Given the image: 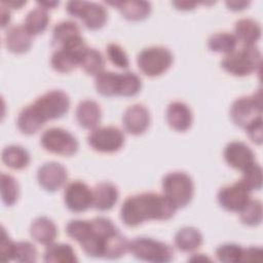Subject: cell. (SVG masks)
<instances>
[{
  "instance_id": "6da1fadb",
  "label": "cell",
  "mask_w": 263,
  "mask_h": 263,
  "mask_svg": "<svg viewBox=\"0 0 263 263\" xmlns=\"http://www.w3.org/2000/svg\"><path fill=\"white\" fill-rule=\"evenodd\" d=\"M177 209L163 194L145 192L128 196L120 209V219L128 227H136L145 221H165L174 217Z\"/></svg>"
},
{
  "instance_id": "7a4b0ae2",
  "label": "cell",
  "mask_w": 263,
  "mask_h": 263,
  "mask_svg": "<svg viewBox=\"0 0 263 263\" xmlns=\"http://www.w3.org/2000/svg\"><path fill=\"white\" fill-rule=\"evenodd\" d=\"M119 231L113 222L105 217L90 221L72 220L66 226L67 234L76 240L90 257H104L109 239Z\"/></svg>"
},
{
  "instance_id": "3957f363",
  "label": "cell",
  "mask_w": 263,
  "mask_h": 263,
  "mask_svg": "<svg viewBox=\"0 0 263 263\" xmlns=\"http://www.w3.org/2000/svg\"><path fill=\"white\" fill-rule=\"evenodd\" d=\"M262 55L254 45H243L235 49L221 61V67L229 74L237 77L251 75L260 70Z\"/></svg>"
},
{
  "instance_id": "277c9868",
  "label": "cell",
  "mask_w": 263,
  "mask_h": 263,
  "mask_svg": "<svg viewBox=\"0 0 263 263\" xmlns=\"http://www.w3.org/2000/svg\"><path fill=\"white\" fill-rule=\"evenodd\" d=\"M161 185L163 195L177 210L186 206L193 197V181L184 172L168 173L163 177Z\"/></svg>"
},
{
  "instance_id": "5b68a950",
  "label": "cell",
  "mask_w": 263,
  "mask_h": 263,
  "mask_svg": "<svg viewBox=\"0 0 263 263\" xmlns=\"http://www.w3.org/2000/svg\"><path fill=\"white\" fill-rule=\"evenodd\" d=\"M129 252L137 259L153 263H166L174 258L171 246L151 237H137L130 241Z\"/></svg>"
},
{
  "instance_id": "8992f818",
  "label": "cell",
  "mask_w": 263,
  "mask_h": 263,
  "mask_svg": "<svg viewBox=\"0 0 263 263\" xmlns=\"http://www.w3.org/2000/svg\"><path fill=\"white\" fill-rule=\"evenodd\" d=\"M173 61L172 52L162 46L144 48L137 58L140 71L148 77H156L163 74L172 66Z\"/></svg>"
},
{
  "instance_id": "52a82bcc",
  "label": "cell",
  "mask_w": 263,
  "mask_h": 263,
  "mask_svg": "<svg viewBox=\"0 0 263 263\" xmlns=\"http://www.w3.org/2000/svg\"><path fill=\"white\" fill-rule=\"evenodd\" d=\"M82 36H78L58 48L51 55V67L60 73H69L80 64L82 54L86 50Z\"/></svg>"
},
{
  "instance_id": "ba28073f",
  "label": "cell",
  "mask_w": 263,
  "mask_h": 263,
  "mask_svg": "<svg viewBox=\"0 0 263 263\" xmlns=\"http://www.w3.org/2000/svg\"><path fill=\"white\" fill-rule=\"evenodd\" d=\"M230 117L234 124L241 128H246L257 118L262 117L261 89L252 96L236 99L231 105Z\"/></svg>"
},
{
  "instance_id": "9c48e42d",
  "label": "cell",
  "mask_w": 263,
  "mask_h": 263,
  "mask_svg": "<svg viewBox=\"0 0 263 263\" xmlns=\"http://www.w3.org/2000/svg\"><path fill=\"white\" fill-rule=\"evenodd\" d=\"M40 144L44 150L62 156L74 155L79 147L76 138L61 127L46 129L40 138Z\"/></svg>"
},
{
  "instance_id": "30bf717a",
  "label": "cell",
  "mask_w": 263,
  "mask_h": 263,
  "mask_svg": "<svg viewBox=\"0 0 263 263\" xmlns=\"http://www.w3.org/2000/svg\"><path fill=\"white\" fill-rule=\"evenodd\" d=\"M67 12L80 18L89 30H99L107 22L106 8L98 3L87 1H69L66 5Z\"/></svg>"
},
{
  "instance_id": "8fae6325",
  "label": "cell",
  "mask_w": 263,
  "mask_h": 263,
  "mask_svg": "<svg viewBox=\"0 0 263 263\" xmlns=\"http://www.w3.org/2000/svg\"><path fill=\"white\" fill-rule=\"evenodd\" d=\"M32 105L46 122L65 115L70 108V99L63 90L54 89L39 97Z\"/></svg>"
},
{
  "instance_id": "7c38bea8",
  "label": "cell",
  "mask_w": 263,
  "mask_h": 263,
  "mask_svg": "<svg viewBox=\"0 0 263 263\" xmlns=\"http://www.w3.org/2000/svg\"><path fill=\"white\" fill-rule=\"evenodd\" d=\"M88 145L101 153H114L124 144V134L116 126L97 127L87 137Z\"/></svg>"
},
{
  "instance_id": "4fadbf2b",
  "label": "cell",
  "mask_w": 263,
  "mask_h": 263,
  "mask_svg": "<svg viewBox=\"0 0 263 263\" xmlns=\"http://www.w3.org/2000/svg\"><path fill=\"white\" fill-rule=\"evenodd\" d=\"M251 190L240 181L222 187L218 192L219 204L228 212L239 213L251 200Z\"/></svg>"
},
{
  "instance_id": "5bb4252c",
  "label": "cell",
  "mask_w": 263,
  "mask_h": 263,
  "mask_svg": "<svg viewBox=\"0 0 263 263\" xmlns=\"http://www.w3.org/2000/svg\"><path fill=\"white\" fill-rule=\"evenodd\" d=\"M64 201L73 213L85 212L92 206V190L82 181H73L64 190Z\"/></svg>"
},
{
  "instance_id": "9a60e30c",
  "label": "cell",
  "mask_w": 263,
  "mask_h": 263,
  "mask_svg": "<svg viewBox=\"0 0 263 263\" xmlns=\"http://www.w3.org/2000/svg\"><path fill=\"white\" fill-rule=\"evenodd\" d=\"M68 178L67 170L59 162H46L38 168L37 181L46 191L54 192L63 187Z\"/></svg>"
},
{
  "instance_id": "2e32d148",
  "label": "cell",
  "mask_w": 263,
  "mask_h": 263,
  "mask_svg": "<svg viewBox=\"0 0 263 263\" xmlns=\"http://www.w3.org/2000/svg\"><path fill=\"white\" fill-rule=\"evenodd\" d=\"M224 158L228 165L241 172L256 162L255 154L252 149L247 144L239 141H233L226 145Z\"/></svg>"
},
{
  "instance_id": "e0dca14e",
  "label": "cell",
  "mask_w": 263,
  "mask_h": 263,
  "mask_svg": "<svg viewBox=\"0 0 263 263\" xmlns=\"http://www.w3.org/2000/svg\"><path fill=\"white\" fill-rule=\"evenodd\" d=\"M122 124L124 129L134 136L142 135L150 124V114L148 109L142 104L129 106L123 113Z\"/></svg>"
},
{
  "instance_id": "ac0fdd59",
  "label": "cell",
  "mask_w": 263,
  "mask_h": 263,
  "mask_svg": "<svg viewBox=\"0 0 263 263\" xmlns=\"http://www.w3.org/2000/svg\"><path fill=\"white\" fill-rule=\"evenodd\" d=\"M193 116L188 105L183 102H173L166 109V121L177 132H186L192 124Z\"/></svg>"
},
{
  "instance_id": "d6986e66",
  "label": "cell",
  "mask_w": 263,
  "mask_h": 263,
  "mask_svg": "<svg viewBox=\"0 0 263 263\" xmlns=\"http://www.w3.org/2000/svg\"><path fill=\"white\" fill-rule=\"evenodd\" d=\"M119 197L117 187L109 182H102L92 189V206L101 212L111 210Z\"/></svg>"
},
{
  "instance_id": "ffe728a7",
  "label": "cell",
  "mask_w": 263,
  "mask_h": 263,
  "mask_svg": "<svg viewBox=\"0 0 263 263\" xmlns=\"http://www.w3.org/2000/svg\"><path fill=\"white\" fill-rule=\"evenodd\" d=\"M76 119L79 125L85 129H95L102 119L100 105L92 100L81 101L76 108Z\"/></svg>"
},
{
  "instance_id": "44dd1931",
  "label": "cell",
  "mask_w": 263,
  "mask_h": 263,
  "mask_svg": "<svg viewBox=\"0 0 263 263\" xmlns=\"http://www.w3.org/2000/svg\"><path fill=\"white\" fill-rule=\"evenodd\" d=\"M5 46L10 52L25 53L32 46V35L25 26H12L6 31Z\"/></svg>"
},
{
  "instance_id": "7402d4cb",
  "label": "cell",
  "mask_w": 263,
  "mask_h": 263,
  "mask_svg": "<svg viewBox=\"0 0 263 263\" xmlns=\"http://www.w3.org/2000/svg\"><path fill=\"white\" fill-rule=\"evenodd\" d=\"M30 234L38 243L48 246L58 236V228L52 220L47 217L36 218L30 226Z\"/></svg>"
},
{
  "instance_id": "603a6c76",
  "label": "cell",
  "mask_w": 263,
  "mask_h": 263,
  "mask_svg": "<svg viewBox=\"0 0 263 263\" xmlns=\"http://www.w3.org/2000/svg\"><path fill=\"white\" fill-rule=\"evenodd\" d=\"M107 4L116 7L128 21L145 20L151 12V4L147 1H108Z\"/></svg>"
},
{
  "instance_id": "cb8c5ba5",
  "label": "cell",
  "mask_w": 263,
  "mask_h": 263,
  "mask_svg": "<svg viewBox=\"0 0 263 263\" xmlns=\"http://www.w3.org/2000/svg\"><path fill=\"white\" fill-rule=\"evenodd\" d=\"M234 36L243 45H254L261 37V27L253 18H240L235 23Z\"/></svg>"
},
{
  "instance_id": "d4e9b609",
  "label": "cell",
  "mask_w": 263,
  "mask_h": 263,
  "mask_svg": "<svg viewBox=\"0 0 263 263\" xmlns=\"http://www.w3.org/2000/svg\"><path fill=\"white\" fill-rule=\"evenodd\" d=\"M44 123L45 121L32 104L25 107L20 112L16 120L17 128L25 135H33L37 133L44 125Z\"/></svg>"
},
{
  "instance_id": "484cf974",
  "label": "cell",
  "mask_w": 263,
  "mask_h": 263,
  "mask_svg": "<svg viewBox=\"0 0 263 263\" xmlns=\"http://www.w3.org/2000/svg\"><path fill=\"white\" fill-rule=\"evenodd\" d=\"M202 240L200 231L194 227H183L175 235V246L185 253L197 250L202 245Z\"/></svg>"
},
{
  "instance_id": "4316f807",
  "label": "cell",
  "mask_w": 263,
  "mask_h": 263,
  "mask_svg": "<svg viewBox=\"0 0 263 263\" xmlns=\"http://www.w3.org/2000/svg\"><path fill=\"white\" fill-rule=\"evenodd\" d=\"M44 261L53 263H73L77 262L73 248L68 243H50L44 252Z\"/></svg>"
},
{
  "instance_id": "83f0119b",
  "label": "cell",
  "mask_w": 263,
  "mask_h": 263,
  "mask_svg": "<svg viewBox=\"0 0 263 263\" xmlns=\"http://www.w3.org/2000/svg\"><path fill=\"white\" fill-rule=\"evenodd\" d=\"M2 161L10 168L23 170L30 163V154L18 145H10L2 151Z\"/></svg>"
},
{
  "instance_id": "f1b7e54d",
  "label": "cell",
  "mask_w": 263,
  "mask_h": 263,
  "mask_svg": "<svg viewBox=\"0 0 263 263\" xmlns=\"http://www.w3.org/2000/svg\"><path fill=\"white\" fill-rule=\"evenodd\" d=\"M237 39L234 34L219 32L212 35L208 40L209 48L214 52L229 54L236 49Z\"/></svg>"
},
{
  "instance_id": "f546056e",
  "label": "cell",
  "mask_w": 263,
  "mask_h": 263,
  "mask_svg": "<svg viewBox=\"0 0 263 263\" xmlns=\"http://www.w3.org/2000/svg\"><path fill=\"white\" fill-rule=\"evenodd\" d=\"M49 23V15L47 13V10L37 7L35 9H32L25 18V28L29 31V33L34 35H39L43 33Z\"/></svg>"
},
{
  "instance_id": "4dcf8cb0",
  "label": "cell",
  "mask_w": 263,
  "mask_h": 263,
  "mask_svg": "<svg viewBox=\"0 0 263 263\" xmlns=\"http://www.w3.org/2000/svg\"><path fill=\"white\" fill-rule=\"evenodd\" d=\"M78 24L73 21H64L57 24L52 30V43L62 46L66 42L81 36Z\"/></svg>"
},
{
  "instance_id": "1f68e13d",
  "label": "cell",
  "mask_w": 263,
  "mask_h": 263,
  "mask_svg": "<svg viewBox=\"0 0 263 263\" xmlns=\"http://www.w3.org/2000/svg\"><path fill=\"white\" fill-rule=\"evenodd\" d=\"M79 66L86 74L96 77L98 74L104 71L105 60L99 50L87 47L82 54Z\"/></svg>"
},
{
  "instance_id": "d6a6232c",
  "label": "cell",
  "mask_w": 263,
  "mask_h": 263,
  "mask_svg": "<svg viewBox=\"0 0 263 263\" xmlns=\"http://www.w3.org/2000/svg\"><path fill=\"white\" fill-rule=\"evenodd\" d=\"M119 73L103 71L96 76L95 86L97 91L104 97H114L118 95Z\"/></svg>"
},
{
  "instance_id": "836d02e7",
  "label": "cell",
  "mask_w": 263,
  "mask_h": 263,
  "mask_svg": "<svg viewBox=\"0 0 263 263\" xmlns=\"http://www.w3.org/2000/svg\"><path fill=\"white\" fill-rule=\"evenodd\" d=\"M142 88L141 78L133 72L119 73L118 76V95L121 97H134Z\"/></svg>"
},
{
  "instance_id": "e575fe53",
  "label": "cell",
  "mask_w": 263,
  "mask_h": 263,
  "mask_svg": "<svg viewBox=\"0 0 263 263\" xmlns=\"http://www.w3.org/2000/svg\"><path fill=\"white\" fill-rule=\"evenodd\" d=\"M1 196L3 202L10 206L14 204L18 198L20 188L16 180L7 174H1Z\"/></svg>"
},
{
  "instance_id": "d590c367",
  "label": "cell",
  "mask_w": 263,
  "mask_h": 263,
  "mask_svg": "<svg viewBox=\"0 0 263 263\" xmlns=\"http://www.w3.org/2000/svg\"><path fill=\"white\" fill-rule=\"evenodd\" d=\"M240 221L248 226H257L262 221V203L258 199H251L239 212Z\"/></svg>"
},
{
  "instance_id": "8d00e7d4",
  "label": "cell",
  "mask_w": 263,
  "mask_h": 263,
  "mask_svg": "<svg viewBox=\"0 0 263 263\" xmlns=\"http://www.w3.org/2000/svg\"><path fill=\"white\" fill-rule=\"evenodd\" d=\"M243 249L236 243H224L217 248L216 257L225 263L241 262Z\"/></svg>"
},
{
  "instance_id": "74e56055",
  "label": "cell",
  "mask_w": 263,
  "mask_h": 263,
  "mask_svg": "<svg viewBox=\"0 0 263 263\" xmlns=\"http://www.w3.org/2000/svg\"><path fill=\"white\" fill-rule=\"evenodd\" d=\"M249 190H260L262 187V170L255 162L246 171L242 172V178L239 180Z\"/></svg>"
},
{
  "instance_id": "f35d334b",
  "label": "cell",
  "mask_w": 263,
  "mask_h": 263,
  "mask_svg": "<svg viewBox=\"0 0 263 263\" xmlns=\"http://www.w3.org/2000/svg\"><path fill=\"white\" fill-rule=\"evenodd\" d=\"M13 260L17 262H35L37 260V250L29 241L14 242Z\"/></svg>"
},
{
  "instance_id": "ab89813d",
  "label": "cell",
  "mask_w": 263,
  "mask_h": 263,
  "mask_svg": "<svg viewBox=\"0 0 263 263\" xmlns=\"http://www.w3.org/2000/svg\"><path fill=\"white\" fill-rule=\"evenodd\" d=\"M106 53H107L109 61L116 67L121 68V69L128 68V66H129L128 57H127L126 52L124 51V49L120 45H118L116 43L108 44V46L106 48Z\"/></svg>"
},
{
  "instance_id": "60d3db41",
  "label": "cell",
  "mask_w": 263,
  "mask_h": 263,
  "mask_svg": "<svg viewBox=\"0 0 263 263\" xmlns=\"http://www.w3.org/2000/svg\"><path fill=\"white\" fill-rule=\"evenodd\" d=\"M13 249L14 242L9 238L5 229H2V237L0 243V254L2 261H10L13 260Z\"/></svg>"
},
{
  "instance_id": "b9f144b4",
  "label": "cell",
  "mask_w": 263,
  "mask_h": 263,
  "mask_svg": "<svg viewBox=\"0 0 263 263\" xmlns=\"http://www.w3.org/2000/svg\"><path fill=\"white\" fill-rule=\"evenodd\" d=\"M246 133L248 134L249 138L252 140V142L261 145L263 140V133H262V117L257 118L255 121H253L250 125H248L246 128Z\"/></svg>"
},
{
  "instance_id": "7bdbcfd3",
  "label": "cell",
  "mask_w": 263,
  "mask_h": 263,
  "mask_svg": "<svg viewBox=\"0 0 263 263\" xmlns=\"http://www.w3.org/2000/svg\"><path fill=\"white\" fill-rule=\"evenodd\" d=\"M263 251L261 248L250 247L243 249L241 262H253V261H261L262 260Z\"/></svg>"
},
{
  "instance_id": "ee69618b",
  "label": "cell",
  "mask_w": 263,
  "mask_h": 263,
  "mask_svg": "<svg viewBox=\"0 0 263 263\" xmlns=\"http://www.w3.org/2000/svg\"><path fill=\"white\" fill-rule=\"evenodd\" d=\"M226 5L230 10L238 11L247 8L250 5V2L249 1H227Z\"/></svg>"
},
{
  "instance_id": "f6af8a7d",
  "label": "cell",
  "mask_w": 263,
  "mask_h": 263,
  "mask_svg": "<svg viewBox=\"0 0 263 263\" xmlns=\"http://www.w3.org/2000/svg\"><path fill=\"white\" fill-rule=\"evenodd\" d=\"M198 3L191 2V1H181V2H173V5L180 10H191L193 9Z\"/></svg>"
},
{
  "instance_id": "bcb514c9",
  "label": "cell",
  "mask_w": 263,
  "mask_h": 263,
  "mask_svg": "<svg viewBox=\"0 0 263 263\" xmlns=\"http://www.w3.org/2000/svg\"><path fill=\"white\" fill-rule=\"evenodd\" d=\"M10 22V11L9 8L1 5V26L2 28L6 27Z\"/></svg>"
},
{
  "instance_id": "7dc6e473",
  "label": "cell",
  "mask_w": 263,
  "mask_h": 263,
  "mask_svg": "<svg viewBox=\"0 0 263 263\" xmlns=\"http://www.w3.org/2000/svg\"><path fill=\"white\" fill-rule=\"evenodd\" d=\"M27 2L26 1H15V0H10V1H7V0H2L1 1V5H4L5 7L7 8H16V9H20L22 6H24Z\"/></svg>"
},
{
  "instance_id": "c3c4849f",
  "label": "cell",
  "mask_w": 263,
  "mask_h": 263,
  "mask_svg": "<svg viewBox=\"0 0 263 263\" xmlns=\"http://www.w3.org/2000/svg\"><path fill=\"white\" fill-rule=\"evenodd\" d=\"M37 4L39 5V7L47 10V9L54 8L60 4V2L59 1H42V2H37Z\"/></svg>"
}]
</instances>
